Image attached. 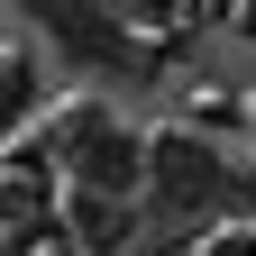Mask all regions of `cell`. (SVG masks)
Returning <instances> with one entry per match:
<instances>
[{
    "mask_svg": "<svg viewBox=\"0 0 256 256\" xmlns=\"http://www.w3.org/2000/svg\"><path fill=\"white\" fill-rule=\"evenodd\" d=\"M64 165H74L82 192L128 202V192L146 183V138H138V128H119L110 110H74V128H64Z\"/></svg>",
    "mask_w": 256,
    "mask_h": 256,
    "instance_id": "obj_1",
    "label": "cell"
},
{
    "mask_svg": "<svg viewBox=\"0 0 256 256\" xmlns=\"http://www.w3.org/2000/svg\"><path fill=\"white\" fill-rule=\"evenodd\" d=\"M146 183H156V202H174V210H210V202H229V165H220L192 128H165V138L146 146Z\"/></svg>",
    "mask_w": 256,
    "mask_h": 256,
    "instance_id": "obj_2",
    "label": "cell"
}]
</instances>
